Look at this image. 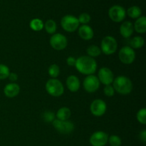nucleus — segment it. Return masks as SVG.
<instances>
[{
    "label": "nucleus",
    "instance_id": "1a4fd4ad",
    "mask_svg": "<svg viewBox=\"0 0 146 146\" xmlns=\"http://www.w3.org/2000/svg\"><path fill=\"white\" fill-rule=\"evenodd\" d=\"M53 126L58 132L62 134H69L74 130V125L69 121H60L55 119L52 122Z\"/></svg>",
    "mask_w": 146,
    "mask_h": 146
},
{
    "label": "nucleus",
    "instance_id": "dca6fc26",
    "mask_svg": "<svg viewBox=\"0 0 146 146\" xmlns=\"http://www.w3.org/2000/svg\"><path fill=\"white\" fill-rule=\"evenodd\" d=\"M133 24L131 21H125L120 27V33L123 38H128L133 34Z\"/></svg>",
    "mask_w": 146,
    "mask_h": 146
},
{
    "label": "nucleus",
    "instance_id": "9b49d317",
    "mask_svg": "<svg viewBox=\"0 0 146 146\" xmlns=\"http://www.w3.org/2000/svg\"><path fill=\"white\" fill-rule=\"evenodd\" d=\"M100 81L98 77L94 75H89L86 77L84 81V88L88 93H94L99 88Z\"/></svg>",
    "mask_w": 146,
    "mask_h": 146
},
{
    "label": "nucleus",
    "instance_id": "c85d7f7f",
    "mask_svg": "<svg viewBox=\"0 0 146 146\" xmlns=\"http://www.w3.org/2000/svg\"><path fill=\"white\" fill-rule=\"evenodd\" d=\"M43 118L47 123L53 122L55 120V114L52 111H47L43 113Z\"/></svg>",
    "mask_w": 146,
    "mask_h": 146
},
{
    "label": "nucleus",
    "instance_id": "4468645a",
    "mask_svg": "<svg viewBox=\"0 0 146 146\" xmlns=\"http://www.w3.org/2000/svg\"><path fill=\"white\" fill-rule=\"evenodd\" d=\"M20 91L19 86L15 83H11L5 86L4 88V95L7 98H14L17 96Z\"/></svg>",
    "mask_w": 146,
    "mask_h": 146
},
{
    "label": "nucleus",
    "instance_id": "bb28decb",
    "mask_svg": "<svg viewBox=\"0 0 146 146\" xmlns=\"http://www.w3.org/2000/svg\"><path fill=\"white\" fill-rule=\"evenodd\" d=\"M137 120L140 123L145 125L146 124V109L145 108H141L137 113Z\"/></svg>",
    "mask_w": 146,
    "mask_h": 146
},
{
    "label": "nucleus",
    "instance_id": "9d476101",
    "mask_svg": "<svg viewBox=\"0 0 146 146\" xmlns=\"http://www.w3.org/2000/svg\"><path fill=\"white\" fill-rule=\"evenodd\" d=\"M108 135L104 131H96L91 135L90 143L92 146H105L108 143Z\"/></svg>",
    "mask_w": 146,
    "mask_h": 146
},
{
    "label": "nucleus",
    "instance_id": "aec40b11",
    "mask_svg": "<svg viewBox=\"0 0 146 146\" xmlns=\"http://www.w3.org/2000/svg\"><path fill=\"white\" fill-rule=\"evenodd\" d=\"M144 44H145V41L143 37L139 36H135L133 38L130 40V45L132 48H140L141 47L143 46Z\"/></svg>",
    "mask_w": 146,
    "mask_h": 146
},
{
    "label": "nucleus",
    "instance_id": "0eeeda50",
    "mask_svg": "<svg viewBox=\"0 0 146 146\" xmlns=\"http://www.w3.org/2000/svg\"><path fill=\"white\" fill-rule=\"evenodd\" d=\"M50 45L56 51H61L67 46L68 40L66 37L61 34H54L50 38Z\"/></svg>",
    "mask_w": 146,
    "mask_h": 146
},
{
    "label": "nucleus",
    "instance_id": "f3484780",
    "mask_svg": "<svg viewBox=\"0 0 146 146\" xmlns=\"http://www.w3.org/2000/svg\"><path fill=\"white\" fill-rule=\"evenodd\" d=\"M66 86L71 92H76L80 88V81L77 76L74 75L69 76L66 79Z\"/></svg>",
    "mask_w": 146,
    "mask_h": 146
},
{
    "label": "nucleus",
    "instance_id": "6ab92c4d",
    "mask_svg": "<svg viewBox=\"0 0 146 146\" xmlns=\"http://www.w3.org/2000/svg\"><path fill=\"white\" fill-rule=\"evenodd\" d=\"M71 110L67 107H62L59 108L56 113V118L58 120L60 121H68L69 118L71 117Z\"/></svg>",
    "mask_w": 146,
    "mask_h": 146
},
{
    "label": "nucleus",
    "instance_id": "39448f33",
    "mask_svg": "<svg viewBox=\"0 0 146 146\" xmlns=\"http://www.w3.org/2000/svg\"><path fill=\"white\" fill-rule=\"evenodd\" d=\"M61 24L64 30L68 32H74L78 29L79 21L78 18L73 15H66L61 19Z\"/></svg>",
    "mask_w": 146,
    "mask_h": 146
},
{
    "label": "nucleus",
    "instance_id": "412c9836",
    "mask_svg": "<svg viewBox=\"0 0 146 146\" xmlns=\"http://www.w3.org/2000/svg\"><path fill=\"white\" fill-rule=\"evenodd\" d=\"M126 14L129 16L132 19H138L139 18L142 14V11H141V8L137 6H133V7H130L128 10H127Z\"/></svg>",
    "mask_w": 146,
    "mask_h": 146
},
{
    "label": "nucleus",
    "instance_id": "423d86ee",
    "mask_svg": "<svg viewBox=\"0 0 146 146\" xmlns=\"http://www.w3.org/2000/svg\"><path fill=\"white\" fill-rule=\"evenodd\" d=\"M119 59L123 64H131L133 63L135 58V52L129 46L122 47L118 53Z\"/></svg>",
    "mask_w": 146,
    "mask_h": 146
},
{
    "label": "nucleus",
    "instance_id": "2eb2a0df",
    "mask_svg": "<svg viewBox=\"0 0 146 146\" xmlns=\"http://www.w3.org/2000/svg\"><path fill=\"white\" fill-rule=\"evenodd\" d=\"M78 35L82 39L88 41L92 39L94 36V32L93 29L90 26L82 25L78 28Z\"/></svg>",
    "mask_w": 146,
    "mask_h": 146
},
{
    "label": "nucleus",
    "instance_id": "393cba45",
    "mask_svg": "<svg viewBox=\"0 0 146 146\" xmlns=\"http://www.w3.org/2000/svg\"><path fill=\"white\" fill-rule=\"evenodd\" d=\"M48 75L52 78H56L60 74V68L56 64H52L48 69Z\"/></svg>",
    "mask_w": 146,
    "mask_h": 146
},
{
    "label": "nucleus",
    "instance_id": "6e6552de",
    "mask_svg": "<svg viewBox=\"0 0 146 146\" xmlns=\"http://www.w3.org/2000/svg\"><path fill=\"white\" fill-rule=\"evenodd\" d=\"M108 16L114 22H121L126 16L125 9L120 5H114L108 10Z\"/></svg>",
    "mask_w": 146,
    "mask_h": 146
},
{
    "label": "nucleus",
    "instance_id": "f8f14e48",
    "mask_svg": "<svg viewBox=\"0 0 146 146\" xmlns=\"http://www.w3.org/2000/svg\"><path fill=\"white\" fill-rule=\"evenodd\" d=\"M107 106L104 101L101 99H96L91 103L90 110L91 113L97 117L102 116L106 111Z\"/></svg>",
    "mask_w": 146,
    "mask_h": 146
},
{
    "label": "nucleus",
    "instance_id": "ddd939ff",
    "mask_svg": "<svg viewBox=\"0 0 146 146\" xmlns=\"http://www.w3.org/2000/svg\"><path fill=\"white\" fill-rule=\"evenodd\" d=\"M98 78L100 82L105 86L111 85L114 80V76L110 68L103 67L98 71Z\"/></svg>",
    "mask_w": 146,
    "mask_h": 146
},
{
    "label": "nucleus",
    "instance_id": "20e7f679",
    "mask_svg": "<svg viewBox=\"0 0 146 146\" xmlns=\"http://www.w3.org/2000/svg\"><path fill=\"white\" fill-rule=\"evenodd\" d=\"M101 50L106 55H111L117 51L118 43L116 39L111 36H106L101 41Z\"/></svg>",
    "mask_w": 146,
    "mask_h": 146
},
{
    "label": "nucleus",
    "instance_id": "7c9ffc66",
    "mask_svg": "<svg viewBox=\"0 0 146 146\" xmlns=\"http://www.w3.org/2000/svg\"><path fill=\"white\" fill-rule=\"evenodd\" d=\"M104 92L106 96L112 97L113 96L114 94H115V90L111 85H106L104 87Z\"/></svg>",
    "mask_w": 146,
    "mask_h": 146
},
{
    "label": "nucleus",
    "instance_id": "473e14b6",
    "mask_svg": "<svg viewBox=\"0 0 146 146\" xmlns=\"http://www.w3.org/2000/svg\"><path fill=\"white\" fill-rule=\"evenodd\" d=\"M8 78L10 81H12V82H14V81H16L18 79V75L17 74H15V73H10Z\"/></svg>",
    "mask_w": 146,
    "mask_h": 146
},
{
    "label": "nucleus",
    "instance_id": "4be33fe9",
    "mask_svg": "<svg viewBox=\"0 0 146 146\" xmlns=\"http://www.w3.org/2000/svg\"><path fill=\"white\" fill-rule=\"evenodd\" d=\"M86 52L88 54V56L95 58V57H98L101 55V50L98 46L91 45L87 48Z\"/></svg>",
    "mask_w": 146,
    "mask_h": 146
},
{
    "label": "nucleus",
    "instance_id": "a878e982",
    "mask_svg": "<svg viewBox=\"0 0 146 146\" xmlns=\"http://www.w3.org/2000/svg\"><path fill=\"white\" fill-rule=\"evenodd\" d=\"M10 74L9 68L7 66L0 64V80H4L8 78Z\"/></svg>",
    "mask_w": 146,
    "mask_h": 146
},
{
    "label": "nucleus",
    "instance_id": "f257e3e1",
    "mask_svg": "<svg viewBox=\"0 0 146 146\" xmlns=\"http://www.w3.org/2000/svg\"><path fill=\"white\" fill-rule=\"evenodd\" d=\"M75 66L77 71L84 75H93L97 68V63L92 57L88 56H81L76 61Z\"/></svg>",
    "mask_w": 146,
    "mask_h": 146
},
{
    "label": "nucleus",
    "instance_id": "cd10ccee",
    "mask_svg": "<svg viewBox=\"0 0 146 146\" xmlns=\"http://www.w3.org/2000/svg\"><path fill=\"white\" fill-rule=\"evenodd\" d=\"M108 142L109 143L111 146H121V143H122L121 138L115 135H113L108 137Z\"/></svg>",
    "mask_w": 146,
    "mask_h": 146
},
{
    "label": "nucleus",
    "instance_id": "5701e85b",
    "mask_svg": "<svg viewBox=\"0 0 146 146\" xmlns=\"http://www.w3.org/2000/svg\"><path fill=\"white\" fill-rule=\"evenodd\" d=\"M44 28L46 31L49 34H54L57 29L56 23L52 19L47 20L44 24Z\"/></svg>",
    "mask_w": 146,
    "mask_h": 146
},
{
    "label": "nucleus",
    "instance_id": "f03ea898",
    "mask_svg": "<svg viewBox=\"0 0 146 146\" xmlns=\"http://www.w3.org/2000/svg\"><path fill=\"white\" fill-rule=\"evenodd\" d=\"M115 91L122 95L129 94L133 90V83L129 78L124 76L116 77L113 81Z\"/></svg>",
    "mask_w": 146,
    "mask_h": 146
},
{
    "label": "nucleus",
    "instance_id": "7ed1b4c3",
    "mask_svg": "<svg viewBox=\"0 0 146 146\" xmlns=\"http://www.w3.org/2000/svg\"><path fill=\"white\" fill-rule=\"evenodd\" d=\"M46 90L49 95L54 97H59L64 94V87L59 80L51 78L46 84Z\"/></svg>",
    "mask_w": 146,
    "mask_h": 146
},
{
    "label": "nucleus",
    "instance_id": "2f4dec72",
    "mask_svg": "<svg viewBox=\"0 0 146 146\" xmlns=\"http://www.w3.org/2000/svg\"><path fill=\"white\" fill-rule=\"evenodd\" d=\"M76 61V59L73 56H69L66 59V63L68 66H75Z\"/></svg>",
    "mask_w": 146,
    "mask_h": 146
},
{
    "label": "nucleus",
    "instance_id": "a211bd4d",
    "mask_svg": "<svg viewBox=\"0 0 146 146\" xmlns=\"http://www.w3.org/2000/svg\"><path fill=\"white\" fill-rule=\"evenodd\" d=\"M134 29L139 34H144L146 31V18L145 17H140L135 21L133 25Z\"/></svg>",
    "mask_w": 146,
    "mask_h": 146
},
{
    "label": "nucleus",
    "instance_id": "72a5a7b5",
    "mask_svg": "<svg viewBox=\"0 0 146 146\" xmlns=\"http://www.w3.org/2000/svg\"><path fill=\"white\" fill-rule=\"evenodd\" d=\"M140 138L142 141L143 143H145L146 141V131L145 130H143L142 132H141L140 133Z\"/></svg>",
    "mask_w": 146,
    "mask_h": 146
},
{
    "label": "nucleus",
    "instance_id": "c756f323",
    "mask_svg": "<svg viewBox=\"0 0 146 146\" xmlns=\"http://www.w3.org/2000/svg\"><path fill=\"white\" fill-rule=\"evenodd\" d=\"M78 19V21H79V24L86 25V24L89 23L90 21H91V16L88 14H87V13H83V14H80Z\"/></svg>",
    "mask_w": 146,
    "mask_h": 146
},
{
    "label": "nucleus",
    "instance_id": "b1692460",
    "mask_svg": "<svg viewBox=\"0 0 146 146\" xmlns=\"http://www.w3.org/2000/svg\"><path fill=\"white\" fill-rule=\"evenodd\" d=\"M30 28L35 31H39L44 28V23L39 19H34L30 21Z\"/></svg>",
    "mask_w": 146,
    "mask_h": 146
}]
</instances>
